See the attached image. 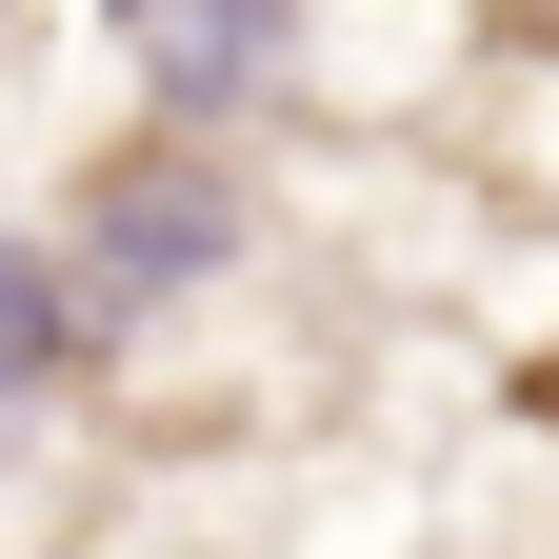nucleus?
Segmentation results:
<instances>
[{
  "mask_svg": "<svg viewBox=\"0 0 559 559\" xmlns=\"http://www.w3.org/2000/svg\"><path fill=\"white\" fill-rule=\"evenodd\" d=\"M180 260H221V180H140V200H100L81 300H140V280H180Z\"/></svg>",
  "mask_w": 559,
  "mask_h": 559,
  "instance_id": "nucleus-1",
  "label": "nucleus"
},
{
  "mask_svg": "<svg viewBox=\"0 0 559 559\" xmlns=\"http://www.w3.org/2000/svg\"><path fill=\"white\" fill-rule=\"evenodd\" d=\"M60 360H81V280L0 240V380H60Z\"/></svg>",
  "mask_w": 559,
  "mask_h": 559,
  "instance_id": "nucleus-2",
  "label": "nucleus"
},
{
  "mask_svg": "<svg viewBox=\"0 0 559 559\" xmlns=\"http://www.w3.org/2000/svg\"><path fill=\"white\" fill-rule=\"evenodd\" d=\"M160 40H180V60H160V100H240V40H260V21L221 0V21H160Z\"/></svg>",
  "mask_w": 559,
  "mask_h": 559,
  "instance_id": "nucleus-3",
  "label": "nucleus"
},
{
  "mask_svg": "<svg viewBox=\"0 0 559 559\" xmlns=\"http://www.w3.org/2000/svg\"><path fill=\"white\" fill-rule=\"evenodd\" d=\"M100 21H120V40H160V21H180V0H100Z\"/></svg>",
  "mask_w": 559,
  "mask_h": 559,
  "instance_id": "nucleus-4",
  "label": "nucleus"
}]
</instances>
